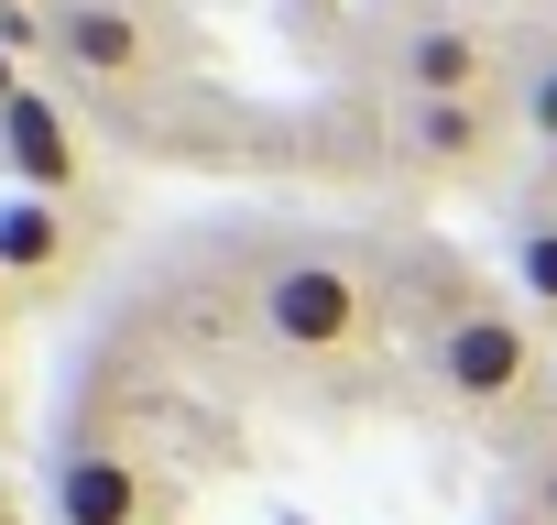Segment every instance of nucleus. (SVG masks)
<instances>
[{
	"label": "nucleus",
	"instance_id": "obj_1",
	"mask_svg": "<svg viewBox=\"0 0 557 525\" xmlns=\"http://www.w3.org/2000/svg\"><path fill=\"white\" fill-rule=\"evenodd\" d=\"M416 285H426V362H437V383L459 405L492 416V405L535 394V340H524L513 307H492V285L448 274V262H416Z\"/></svg>",
	"mask_w": 557,
	"mask_h": 525
},
{
	"label": "nucleus",
	"instance_id": "obj_2",
	"mask_svg": "<svg viewBox=\"0 0 557 525\" xmlns=\"http://www.w3.org/2000/svg\"><path fill=\"white\" fill-rule=\"evenodd\" d=\"M251 318L285 362H350L372 340V285L350 252H285V262H262Z\"/></svg>",
	"mask_w": 557,
	"mask_h": 525
},
{
	"label": "nucleus",
	"instance_id": "obj_3",
	"mask_svg": "<svg viewBox=\"0 0 557 525\" xmlns=\"http://www.w3.org/2000/svg\"><path fill=\"white\" fill-rule=\"evenodd\" d=\"M383 66H394V99H481L492 34L459 23V12H416V23L383 34Z\"/></svg>",
	"mask_w": 557,
	"mask_h": 525
},
{
	"label": "nucleus",
	"instance_id": "obj_4",
	"mask_svg": "<svg viewBox=\"0 0 557 525\" xmlns=\"http://www.w3.org/2000/svg\"><path fill=\"white\" fill-rule=\"evenodd\" d=\"M492 110L481 99H394V154L416 175H481L492 164Z\"/></svg>",
	"mask_w": 557,
	"mask_h": 525
},
{
	"label": "nucleus",
	"instance_id": "obj_5",
	"mask_svg": "<svg viewBox=\"0 0 557 525\" xmlns=\"http://www.w3.org/2000/svg\"><path fill=\"white\" fill-rule=\"evenodd\" d=\"M55 525H153V471L132 449H66L55 460Z\"/></svg>",
	"mask_w": 557,
	"mask_h": 525
},
{
	"label": "nucleus",
	"instance_id": "obj_6",
	"mask_svg": "<svg viewBox=\"0 0 557 525\" xmlns=\"http://www.w3.org/2000/svg\"><path fill=\"white\" fill-rule=\"evenodd\" d=\"M0 164H12L34 197H55V208H66V197H77V175H88V154H77V121H66L55 99H34V88H23L12 110H0Z\"/></svg>",
	"mask_w": 557,
	"mask_h": 525
},
{
	"label": "nucleus",
	"instance_id": "obj_7",
	"mask_svg": "<svg viewBox=\"0 0 557 525\" xmlns=\"http://www.w3.org/2000/svg\"><path fill=\"white\" fill-rule=\"evenodd\" d=\"M55 56L77 66V77H143V56H153V34H143V12H121V0H66L55 12Z\"/></svg>",
	"mask_w": 557,
	"mask_h": 525
},
{
	"label": "nucleus",
	"instance_id": "obj_8",
	"mask_svg": "<svg viewBox=\"0 0 557 525\" xmlns=\"http://www.w3.org/2000/svg\"><path fill=\"white\" fill-rule=\"evenodd\" d=\"M55 262H66V219H55V197L12 186V197H0V274H12V285H55Z\"/></svg>",
	"mask_w": 557,
	"mask_h": 525
},
{
	"label": "nucleus",
	"instance_id": "obj_9",
	"mask_svg": "<svg viewBox=\"0 0 557 525\" xmlns=\"http://www.w3.org/2000/svg\"><path fill=\"white\" fill-rule=\"evenodd\" d=\"M513 296L535 318H557V197H524L513 208Z\"/></svg>",
	"mask_w": 557,
	"mask_h": 525
},
{
	"label": "nucleus",
	"instance_id": "obj_10",
	"mask_svg": "<svg viewBox=\"0 0 557 525\" xmlns=\"http://www.w3.org/2000/svg\"><path fill=\"white\" fill-rule=\"evenodd\" d=\"M524 132L557 154V56H535V77H524Z\"/></svg>",
	"mask_w": 557,
	"mask_h": 525
},
{
	"label": "nucleus",
	"instance_id": "obj_11",
	"mask_svg": "<svg viewBox=\"0 0 557 525\" xmlns=\"http://www.w3.org/2000/svg\"><path fill=\"white\" fill-rule=\"evenodd\" d=\"M0 45H12V56H34V45H45V12H34V0H23V12H0Z\"/></svg>",
	"mask_w": 557,
	"mask_h": 525
},
{
	"label": "nucleus",
	"instance_id": "obj_12",
	"mask_svg": "<svg viewBox=\"0 0 557 525\" xmlns=\"http://www.w3.org/2000/svg\"><path fill=\"white\" fill-rule=\"evenodd\" d=\"M524 503H535V525H557V460H535V471H524Z\"/></svg>",
	"mask_w": 557,
	"mask_h": 525
},
{
	"label": "nucleus",
	"instance_id": "obj_13",
	"mask_svg": "<svg viewBox=\"0 0 557 525\" xmlns=\"http://www.w3.org/2000/svg\"><path fill=\"white\" fill-rule=\"evenodd\" d=\"M12 99H23V56H12V45H0V110H12Z\"/></svg>",
	"mask_w": 557,
	"mask_h": 525
},
{
	"label": "nucleus",
	"instance_id": "obj_14",
	"mask_svg": "<svg viewBox=\"0 0 557 525\" xmlns=\"http://www.w3.org/2000/svg\"><path fill=\"white\" fill-rule=\"evenodd\" d=\"M0 12H23V0H0Z\"/></svg>",
	"mask_w": 557,
	"mask_h": 525
},
{
	"label": "nucleus",
	"instance_id": "obj_15",
	"mask_svg": "<svg viewBox=\"0 0 557 525\" xmlns=\"http://www.w3.org/2000/svg\"><path fill=\"white\" fill-rule=\"evenodd\" d=\"M0 296H12V274H0Z\"/></svg>",
	"mask_w": 557,
	"mask_h": 525
},
{
	"label": "nucleus",
	"instance_id": "obj_16",
	"mask_svg": "<svg viewBox=\"0 0 557 525\" xmlns=\"http://www.w3.org/2000/svg\"><path fill=\"white\" fill-rule=\"evenodd\" d=\"M0 525H12V514H0Z\"/></svg>",
	"mask_w": 557,
	"mask_h": 525
},
{
	"label": "nucleus",
	"instance_id": "obj_17",
	"mask_svg": "<svg viewBox=\"0 0 557 525\" xmlns=\"http://www.w3.org/2000/svg\"><path fill=\"white\" fill-rule=\"evenodd\" d=\"M546 164H557V154H546Z\"/></svg>",
	"mask_w": 557,
	"mask_h": 525
}]
</instances>
